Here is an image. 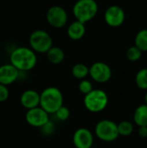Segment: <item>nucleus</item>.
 Segmentation results:
<instances>
[{"instance_id": "obj_14", "label": "nucleus", "mask_w": 147, "mask_h": 148, "mask_svg": "<svg viewBox=\"0 0 147 148\" xmlns=\"http://www.w3.org/2000/svg\"><path fill=\"white\" fill-rule=\"evenodd\" d=\"M85 33H86L85 23L79 22L77 20L71 23L67 29V34L68 37L75 41L81 39L85 36Z\"/></svg>"}, {"instance_id": "obj_6", "label": "nucleus", "mask_w": 147, "mask_h": 148, "mask_svg": "<svg viewBox=\"0 0 147 148\" xmlns=\"http://www.w3.org/2000/svg\"><path fill=\"white\" fill-rule=\"evenodd\" d=\"M95 134L103 141H113L119 136L117 124L110 120H102L96 124Z\"/></svg>"}, {"instance_id": "obj_7", "label": "nucleus", "mask_w": 147, "mask_h": 148, "mask_svg": "<svg viewBox=\"0 0 147 148\" xmlns=\"http://www.w3.org/2000/svg\"><path fill=\"white\" fill-rule=\"evenodd\" d=\"M68 13L64 8L59 5H53L49 8L46 13L48 23L55 29L64 27L68 23Z\"/></svg>"}, {"instance_id": "obj_4", "label": "nucleus", "mask_w": 147, "mask_h": 148, "mask_svg": "<svg viewBox=\"0 0 147 148\" xmlns=\"http://www.w3.org/2000/svg\"><path fill=\"white\" fill-rule=\"evenodd\" d=\"M86 108L92 113H98L104 110L108 103V97L106 92L101 89H93L84 97Z\"/></svg>"}, {"instance_id": "obj_3", "label": "nucleus", "mask_w": 147, "mask_h": 148, "mask_svg": "<svg viewBox=\"0 0 147 148\" xmlns=\"http://www.w3.org/2000/svg\"><path fill=\"white\" fill-rule=\"evenodd\" d=\"M99 10L95 0H77L73 6V14L79 22L86 23L94 18Z\"/></svg>"}, {"instance_id": "obj_8", "label": "nucleus", "mask_w": 147, "mask_h": 148, "mask_svg": "<svg viewBox=\"0 0 147 148\" xmlns=\"http://www.w3.org/2000/svg\"><path fill=\"white\" fill-rule=\"evenodd\" d=\"M125 11L119 5L109 6L104 13V20L106 23L113 28H117L122 25L125 21Z\"/></svg>"}, {"instance_id": "obj_13", "label": "nucleus", "mask_w": 147, "mask_h": 148, "mask_svg": "<svg viewBox=\"0 0 147 148\" xmlns=\"http://www.w3.org/2000/svg\"><path fill=\"white\" fill-rule=\"evenodd\" d=\"M20 102L26 109H31L40 105V94L33 89L24 91L20 98Z\"/></svg>"}, {"instance_id": "obj_19", "label": "nucleus", "mask_w": 147, "mask_h": 148, "mask_svg": "<svg viewBox=\"0 0 147 148\" xmlns=\"http://www.w3.org/2000/svg\"><path fill=\"white\" fill-rule=\"evenodd\" d=\"M135 82L139 88L147 89V69H142L137 73Z\"/></svg>"}, {"instance_id": "obj_23", "label": "nucleus", "mask_w": 147, "mask_h": 148, "mask_svg": "<svg viewBox=\"0 0 147 148\" xmlns=\"http://www.w3.org/2000/svg\"><path fill=\"white\" fill-rule=\"evenodd\" d=\"M78 88H79V91L84 95H88L89 92H91L93 90V85H92L91 82L88 80H84V79L81 81Z\"/></svg>"}, {"instance_id": "obj_26", "label": "nucleus", "mask_w": 147, "mask_h": 148, "mask_svg": "<svg viewBox=\"0 0 147 148\" xmlns=\"http://www.w3.org/2000/svg\"><path fill=\"white\" fill-rule=\"evenodd\" d=\"M139 134L140 137H143V138L147 137V127H139Z\"/></svg>"}, {"instance_id": "obj_12", "label": "nucleus", "mask_w": 147, "mask_h": 148, "mask_svg": "<svg viewBox=\"0 0 147 148\" xmlns=\"http://www.w3.org/2000/svg\"><path fill=\"white\" fill-rule=\"evenodd\" d=\"M20 72L10 63L0 66V84L8 86L15 82L19 77Z\"/></svg>"}, {"instance_id": "obj_5", "label": "nucleus", "mask_w": 147, "mask_h": 148, "mask_svg": "<svg viewBox=\"0 0 147 148\" xmlns=\"http://www.w3.org/2000/svg\"><path fill=\"white\" fill-rule=\"evenodd\" d=\"M30 49L36 53H47L53 46V40L50 35L42 29H36L29 36Z\"/></svg>"}, {"instance_id": "obj_18", "label": "nucleus", "mask_w": 147, "mask_h": 148, "mask_svg": "<svg viewBox=\"0 0 147 148\" xmlns=\"http://www.w3.org/2000/svg\"><path fill=\"white\" fill-rule=\"evenodd\" d=\"M134 42L142 52L147 51V29H143L137 33Z\"/></svg>"}, {"instance_id": "obj_1", "label": "nucleus", "mask_w": 147, "mask_h": 148, "mask_svg": "<svg viewBox=\"0 0 147 148\" xmlns=\"http://www.w3.org/2000/svg\"><path fill=\"white\" fill-rule=\"evenodd\" d=\"M10 64L19 72L29 71L35 68L37 62L36 52L28 47H17L10 56Z\"/></svg>"}, {"instance_id": "obj_15", "label": "nucleus", "mask_w": 147, "mask_h": 148, "mask_svg": "<svg viewBox=\"0 0 147 148\" xmlns=\"http://www.w3.org/2000/svg\"><path fill=\"white\" fill-rule=\"evenodd\" d=\"M48 60L53 63V64H59L63 62L65 58V54L64 51L59 48V47H55L52 46L46 53Z\"/></svg>"}, {"instance_id": "obj_10", "label": "nucleus", "mask_w": 147, "mask_h": 148, "mask_svg": "<svg viewBox=\"0 0 147 148\" xmlns=\"http://www.w3.org/2000/svg\"><path fill=\"white\" fill-rule=\"evenodd\" d=\"M25 120L29 125L34 127H42L49 121V114L43 110L40 106L29 109L25 115Z\"/></svg>"}, {"instance_id": "obj_16", "label": "nucleus", "mask_w": 147, "mask_h": 148, "mask_svg": "<svg viewBox=\"0 0 147 148\" xmlns=\"http://www.w3.org/2000/svg\"><path fill=\"white\" fill-rule=\"evenodd\" d=\"M133 120L139 127H147V106L141 105L134 112Z\"/></svg>"}, {"instance_id": "obj_11", "label": "nucleus", "mask_w": 147, "mask_h": 148, "mask_svg": "<svg viewBox=\"0 0 147 148\" xmlns=\"http://www.w3.org/2000/svg\"><path fill=\"white\" fill-rule=\"evenodd\" d=\"M73 143L76 148H92L94 144V136L88 128L81 127L75 132Z\"/></svg>"}, {"instance_id": "obj_24", "label": "nucleus", "mask_w": 147, "mask_h": 148, "mask_svg": "<svg viewBox=\"0 0 147 148\" xmlns=\"http://www.w3.org/2000/svg\"><path fill=\"white\" fill-rule=\"evenodd\" d=\"M10 91L7 86L0 84V102L5 101L9 98Z\"/></svg>"}, {"instance_id": "obj_20", "label": "nucleus", "mask_w": 147, "mask_h": 148, "mask_svg": "<svg viewBox=\"0 0 147 148\" xmlns=\"http://www.w3.org/2000/svg\"><path fill=\"white\" fill-rule=\"evenodd\" d=\"M117 127H118L119 135H122V136H129L130 134H132L133 131V127L132 123L126 121L119 123V125H117Z\"/></svg>"}, {"instance_id": "obj_27", "label": "nucleus", "mask_w": 147, "mask_h": 148, "mask_svg": "<svg viewBox=\"0 0 147 148\" xmlns=\"http://www.w3.org/2000/svg\"><path fill=\"white\" fill-rule=\"evenodd\" d=\"M145 100H146V105L147 106V93H146V96H145Z\"/></svg>"}, {"instance_id": "obj_22", "label": "nucleus", "mask_w": 147, "mask_h": 148, "mask_svg": "<svg viewBox=\"0 0 147 148\" xmlns=\"http://www.w3.org/2000/svg\"><path fill=\"white\" fill-rule=\"evenodd\" d=\"M56 118L59 120V121H67L69 116H70V111L69 109L67 108V107H64L63 105L59 108L56 112L55 113Z\"/></svg>"}, {"instance_id": "obj_2", "label": "nucleus", "mask_w": 147, "mask_h": 148, "mask_svg": "<svg viewBox=\"0 0 147 148\" xmlns=\"http://www.w3.org/2000/svg\"><path fill=\"white\" fill-rule=\"evenodd\" d=\"M63 105V95L55 87H49L40 94V107L49 114H55Z\"/></svg>"}, {"instance_id": "obj_17", "label": "nucleus", "mask_w": 147, "mask_h": 148, "mask_svg": "<svg viewBox=\"0 0 147 148\" xmlns=\"http://www.w3.org/2000/svg\"><path fill=\"white\" fill-rule=\"evenodd\" d=\"M72 75L76 79L83 80L89 75V68L83 63H76L72 68Z\"/></svg>"}, {"instance_id": "obj_9", "label": "nucleus", "mask_w": 147, "mask_h": 148, "mask_svg": "<svg viewBox=\"0 0 147 148\" xmlns=\"http://www.w3.org/2000/svg\"><path fill=\"white\" fill-rule=\"evenodd\" d=\"M89 75L96 82L105 83L110 80L112 76V70L107 63L96 62L89 68Z\"/></svg>"}, {"instance_id": "obj_21", "label": "nucleus", "mask_w": 147, "mask_h": 148, "mask_svg": "<svg viewBox=\"0 0 147 148\" xmlns=\"http://www.w3.org/2000/svg\"><path fill=\"white\" fill-rule=\"evenodd\" d=\"M141 56H142V51L135 45L130 47L126 50V57L131 62H136L139 60L141 58Z\"/></svg>"}, {"instance_id": "obj_25", "label": "nucleus", "mask_w": 147, "mask_h": 148, "mask_svg": "<svg viewBox=\"0 0 147 148\" xmlns=\"http://www.w3.org/2000/svg\"><path fill=\"white\" fill-rule=\"evenodd\" d=\"M41 129H42V133H43L45 135H50V134H53V132H54V130H55V126H54V124H53L52 122H50V121H49L44 126H42V127H41Z\"/></svg>"}]
</instances>
